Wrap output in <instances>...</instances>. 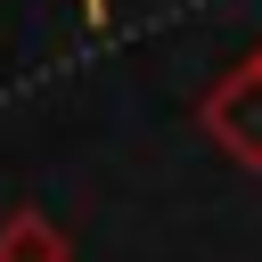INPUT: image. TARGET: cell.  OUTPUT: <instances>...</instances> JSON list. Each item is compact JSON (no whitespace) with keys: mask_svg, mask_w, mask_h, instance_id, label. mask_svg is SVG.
<instances>
[{"mask_svg":"<svg viewBox=\"0 0 262 262\" xmlns=\"http://www.w3.org/2000/svg\"><path fill=\"white\" fill-rule=\"evenodd\" d=\"M254 57H262V41H254Z\"/></svg>","mask_w":262,"mask_h":262,"instance_id":"cell-4","label":"cell"},{"mask_svg":"<svg viewBox=\"0 0 262 262\" xmlns=\"http://www.w3.org/2000/svg\"><path fill=\"white\" fill-rule=\"evenodd\" d=\"M196 123H205V139H213L237 172H262V57H237V66L196 98Z\"/></svg>","mask_w":262,"mask_h":262,"instance_id":"cell-1","label":"cell"},{"mask_svg":"<svg viewBox=\"0 0 262 262\" xmlns=\"http://www.w3.org/2000/svg\"><path fill=\"white\" fill-rule=\"evenodd\" d=\"M66 8H74L82 25H106V0H66Z\"/></svg>","mask_w":262,"mask_h":262,"instance_id":"cell-3","label":"cell"},{"mask_svg":"<svg viewBox=\"0 0 262 262\" xmlns=\"http://www.w3.org/2000/svg\"><path fill=\"white\" fill-rule=\"evenodd\" d=\"M0 262H74V237L41 213V205H16L0 221Z\"/></svg>","mask_w":262,"mask_h":262,"instance_id":"cell-2","label":"cell"}]
</instances>
